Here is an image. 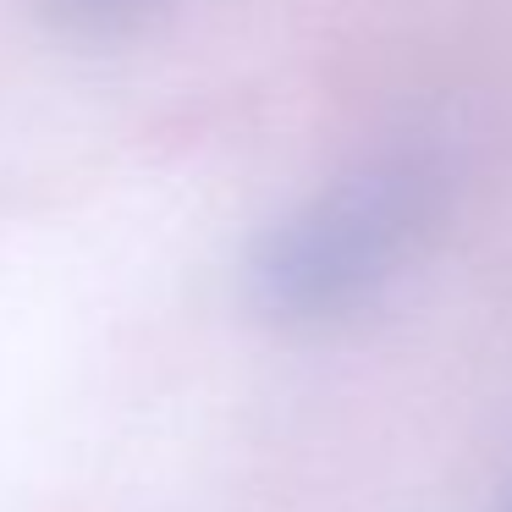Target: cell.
I'll use <instances>...</instances> for the list:
<instances>
[{
    "mask_svg": "<svg viewBox=\"0 0 512 512\" xmlns=\"http://www.w3.org/2000/svg\"><path fill=\"white\" fill-rule=\"evenodd\" d=\"M441 210L446 160L435 149H375L259 237L248 254V298L287 331L353 320L413 265Z\"/></svg>",
    "mask_w": 512,
    "mask_h": 512,
    "instance_id": "1",
    "label": "cell"
},
{
    "mask_svg": "<svg viewBox=\"0 0 512 512\" xmlns=\"http://www.w3.org/2000/svg\"><path fill=\"white\" fill-rule=\"evenodd\" d=\"M160 0H45V12L56 17L67 34H83V39H111V34H127L138 28Z\"/></svg>",
    "mask_w": 512,
    "mask_h": 512,
    "instance_id": "2",
    "label": "cell"
}]
</instances>
